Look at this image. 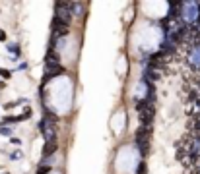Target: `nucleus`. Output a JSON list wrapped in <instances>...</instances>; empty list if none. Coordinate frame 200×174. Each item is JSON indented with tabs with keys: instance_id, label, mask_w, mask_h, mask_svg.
Masks as SVG:
<instances>
[{
	"instance_id": "nucleus-1",
	"label": "nucleus",
	"mask_w": 200,
	"mask_h": 174,
	"mask_svg": "<svg viewBox=\"0 0 200 174\" xmlns=\"http://www.w3.org/2000/svg\"><path fill=\"white\" fill-rule=\"evenodd\" d=\"M57 149H58L57 141H45V147H43V157H45V159L53 157V155H54V151H57Z\"/></svg>"
},
{
	"instance_id": "nucleus-6",
	"label": "nucleus",
	"mask_w": 200,
	"mask_h": 174,
	"mask_svg": "<svg viewBox=\"0 0 200 174\" xmlns=\"http://www.w3.org/2000/svg\"><path fill=\"white\" fill-rule=\"evenodd\" d=\"M0 132H2L4 135H10V134H12V130H8V128H0Z\"/></svg>"
},
{
	"instance_id": "nucleus-2",
	"label": "nucleus",
	"mask_w": 200,
	"mask_h": 174,
	"mask_svg": "<svg viewBox=\"0 0 200 174\" xmlns=\"http://www.w3.org/2000/svg\"><path fill=\"white\" fill-rule=\"evenodd\" d=\"M0 76H2L4 79H8V77H12V72H10V70H4V68H0Z\"/></svg>"
},
{
	"instance_id": "nucleus-4",
	"label": "nucleus",
	"mask_w": 200,
	"mask_h": 174,
	"mask_svg": "<svg viewBox=\"0 0 200 174\" xmlns=\"http://www.w3.org/2000/svg\"><path fill=\"white\" fill-rule=\"evenodd\" d=\"M144 172H146V165L140 162V165H138V174H144Z\"/></svg>"
},
{
	"instance_id": "nucleus-5",
	"label": "nucleus",
	"mask_w": 200,
	"mask_h": 174,
	"mask_svg": "<svg viewBox=\"0 0 200 174\" xmlns=\"http://www.w3.org/2000/svg\"><path fill=\"white\" fill-rule=\"evenodd\" d=\"M49 168H51V166H41V168L37 170V174H47V172H49Z\"/></svg>"
},
{
	"instance_id": "nucleus-3",
	"label": "nucleus",
	"mask_w": 200,
	"mask_h": 174,
	"mask_svg": "<svg viewBox=\"0 0 200 174\" xmlns=\"http://www.w3.org/2000/svg\"><path fill=\"white\" fill-rule=\"evenodd\" d=\"M8 50L14 52V54H19V46L18 45H8Z\"/></svg>"
},
{
	"instance_id": "nucleus-7",
	"label": "nucleus",
	"mask_w": 200,
	"mask_h": 174,
	"mask_svg": "<svg viewBox=\"0 0 200 174\" xmlns=\"http://www.w3.org/2000/svg\"><path fill=\"white\" fill-rule=\"evenodd\" d=\"M0 41H6V33L4 31H0Z\"/></svg>"
}]
</instances>
